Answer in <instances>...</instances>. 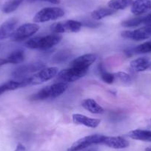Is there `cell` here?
<instances>
[{"instance_id":"f1b7e54d","label":"cell","mask_w":151,"mask_h":151,"mask_svg":"<svg viewBox=\"0 0 151 151\" xmlns=\"http://www.w3.org/2000/svg\"><path fill=\"white\" fill-rule=\"evenodd\" d=\"M25 150H26L25 147L21 143H19L18 145H17V147H16V150H15V151H25Z\"/></svg>"},{"instance_id":"3957f363","label":"cell","mask_w":151,"mask_h":151,"mask_svg":"<svg viewBox=\"0 0 151 151\" xmlns=\"http://www.w3.org/2000/svg\"><path fill=\"white\" fill-rule=\"evenodd\" d=\"M59 68L56 67H50V68H45L41 70L38 71L34 75L30 77L24 78L22 79L23 87L30 86V85H37L47 82L53 79L55 76L57 75Z\"/></svg>"},{"instance_id":"7402d4cb","label":"cell","mask_w":151,"mask_h":151,"mask_svg":"<svg viewBox=\"0 0 151 151\" xmlns=\"http://www.w3.org/2000/svg\"><path fill=\"white\" fill-rule=\"evenodd\" d=\"M116 13V11L110 8H99V9L95 10V11L91 12V17L94 20H100L102 19L105 18V17L111 16Z\"/></svg>"},{"instance_id":"836d02e7","label":"cell","mask_w":151,"mask_h":151,"mask_svg":"<svg viewBox=\"0 0 151 151\" xmlns=\"http://www.w3.org/2000/svg\"><path fill=\"white\" fill-rule=\"evenodd\" d=\"M150 68L151 69V62H150Z\"/></svg>"},{"instance_id":"1f68e13d","label":"cell","mask_w":151,"mask_h":151,"mask_svg":"<svg viewBox=\"0 0 151 151\" xmlns=\"http://www.w3.org/2000/svg\"><path fill=\"white\" fill-rule=\"evenodd\" d=\"M88 151H97L96 149H92V150H90Z\"/></svg>"},{"instance_id":"44dd1931","label":"cell","mask_w":151,"mask_h":151,"mask_svg":"<svg viewBox=\"0 0 151 151\" xmlns=\"http://www.w3.org/2000/svg\"><path fill=\"white\" fill-rule=\"evenodd\" d=\"M24 88L22 82L21 81H9L0 85V96L7 91H15L19 88Z\"/></svg>"},{"instance_id":"277c9868","label":"cell","mask_w":151,"mask_h":151,"mask_svg":"<svg viewBox=\"0 0 151 151\" xmlns=\"http://www.w3.org/2000/svg\"><path fill=\"white\" fill-rule=\"evenodd\" d=\"M65 11L58 7H47L40 10L33 17V22L36 23H43L48 21L56 20L64 17Z\"/></svg>"},{"instance_id":"9c48e42d","label":"cell","mask_w":151,"mask_h":151,"mask_svg":"<svg viewBox=\"0 0 151 151\" xmlns=\"http://www.w3.org/2000/svg\"><path fill=\"white\" fill-rule=\"evenodd\" d=\"M122 36L134 41L147 40L151 37V26H145L136 30H124L122 32Z\"/></svg>"},{"instance_id":"8fae6325","label":"cell","mask_w":151,"mask_h":151,"mask_svg":"<svg viewBox=\"0 0 151 151\" xmlns=\"http://www.w3.org/2000/svg\"><path fill=\"white\" fill-rule=\"evenodd\" d=\"M18 20L16 18H11L5 21L0 25V41L11 38L17 29Z\"/></svg>"},{"instance_id":"4dcf8cb0","label":"cell","mask_w":151,"mask_h":151,"mask_svg":"<svg viewBox=\"0 0 151 151\" xmlns=\"http://www.w3.org/2000/svg\"><path fill=\"white\" fill-rule=\"evenodd\" d=\"M146 151H151V147H149L146 148V150H145Z\"/></svg>"},{"instance_id":"7a4b0ae2","label":"cell","mask_w":151,"mask_h":151,"mask_svg":"<svg viewBox=\"0 0 151 151\" xmlns=\"http://www.w3.org/2000/svg\"><path fill=\"white\" fill-rule=\"evenodd\" d=\"M62 36L59 33H54L43 36H37L27 40L26 47L30 49L48 50L60 42Z\"/></svg>"},{"instance_id":"6da1fadb","label":"cell","mask_w":151,"mask_h":151,"mask_svg":"<svg viewBox=\"0 0 151 151\" xmlns=\"http://www.w3.org/2000/svg\"><path fill=\"white\" fill-rule=\"evenodd\" d=\"M68 88V83L62 82H56L50 85L45 87L42 89L38 91L35 94H33L30 97L32 101L39 100L53 99L62 94H63Z\"/></svg>"},{"instance_id":"52a82bcc","label":"cell","mask_w":151,"mask_h":151,"mask_svg":"<svg viewBox=\"0 0 151 151\" xmlns=\"http://www.w3.org/2000/svg\"><path fill=\"white\" fill-rule=\"evenodd\" d=\"M82 23L76 20H65L54 23L50 26V30L54 33H76L81 30Z\"/></svg>"},{"instance_id":"ba28073f","label":"cell","mask_w":151,"mask_h":151,"mask_svg":"<svg viewBox=\"0 0 151 151\" xmlns=\"http://www.w3.org/2000/svg\"><path fill=\"white\" fill-rule=\"evenodd\" d=\"M104 136L103 135L94 134L91 136H85L79 140L76 141L69 148L68 151H79L85 149L89 146L96 144H101Z\"/></svg>"},{"instance_id":"4316f807","label":"cell","mask_w":151,"mask_h":151,"mask_svg":"<svg viewBox=\"0 0 151 151\" xmlns=\"http://www.w3.org/2000/svg\"><path fill=\"white\" fill-rule=\"evenodd\" d=\"M114 75H115L116 79H119V80L124 82V83L129 84L132 81L130 76L125 72H118L116 73H114Z\"/></svg>"},{"instance_id":"d4e9b609","label":"cell","mask_w":151,"mask_h":151,"mask_svg":"<svg viewBox=\"0 0 151 151\" xmlns=\"http://www.w3.org/2000/svg\"><path fill=\"white\" fill-rule=\"evenodd\" d=\"M144 17H137L122 22V25L124 27H135L143 24Z\"/></svg>"},{"instance_id":"4fadbf2b","label":"cell","mask_w":151,"mask_h":151,"mask_svg":"<svg viewBox=\"0 0 151 151\" xmlns=\"http://www.w3.org/2000/svg\"><path fill=\"white\" fill-rule=\"evenodd\" d=\"M101 144L113 149H124L129 146V142L121 136H104Z\"/></svg>"},{"instance_id":"d6986e66","label":"cell","mask_w":151,"mask_h":151,"mask_svg":"<svg viewBox=\"0 0 151 151\" xmlns=\"http://www.w3.org/2000/svg\"><path fill=\"white\" fill-rule=\"evenodd\" d=\"M128 136L135 140L151 142V130H140V129L131 130L129 132Z\"/></svg>"},{"instance_id":"ac0fdd59","label":"cell","mask_w":151,"mask_h":151,"mask_svg":"<svg viewBox=\"0 0 151 151\" xmlns=\"http://www.w3.org/2000/svg\"><path fill=\"white\" fill-rule=\"evenodd\" d=\"M150 62L147 58L141 57L134 59L130 64V68L135 72H142L150 68Z\"/></svg>"},{"instance_id":"8992f818","label":"cell","mask_w":151,"mask_h":151,"mask_svg":"<svg viewBox=\"0 0 151 151\" xmlns=\"http://www.w3.org/2000/svg\"><path fill=\"white\" fill-rule=\"evenodd\" d=\"M39 30L40 26L36 23H26L16 29L11 36V40L13 42H21L27 40L30 36L37 33Z\"/></svg>"},{"instance_id":"cb8c5ba5","label":"cell","mask_w":151,"mask_h":151,"mask_svg":"<svg viewBox=\"0 0 151 151\" xmlns=\"http://www.w3.org/2000/svg\"><path fill=\"white\" fill-rule=\"evenodd\" d=\"M99 70L101 79H102L104 82L110 85V84H113V82L115 81V75L113 73H110L106 71L102 65H100L99 66Z\"/></svg>"},{"instance_id":"e0dca14e","label":"cell","mask_w":151,"mask_h":151,"mask_svg":"<svg viewBox=\"0 0 151 151\" xmlns=\"http://www.w3.org/2000/svg\"><path fill=\"white\" fill-rule=\"evenodd\" d=\"M82 106L85 110L89 111L90 113H93V114H101L104 112L103 107L93 99H84L82 101Z\"/></svg>"},{"instance_id":"2e32d148","label":"cell","mask_w":151,"mask_h":151,"mask_svg":"<svg viewBox=\"0 0 151 151\" xmlns=\"http://www.w3.org/2000/svg\"><path fill=\"white\" fill-rule=\"evenodd\" d=\"M24 53L22 50H17L11 52L6 58L0 59V66L8 65V64H13V65H17V64L22 63L24 61Z\"/></svg>"},{"instance_id":"5b68a950","label":"cell","mask_w":151,"mask_h":151,"mask_svg":"<svg viewBox=\"0 0 151 151\" xmlns=\"http://www.w3.org/2000/svg\"><path fill=\"white\" fill-rule=\"evenodd\" d=\"M88 68H79L70 67V68L62 70L58 73L56 76V80L59 82H73L84 77L88 73Z\"/></svg>"},{"instance_id":"ffe728a7","label":"cell","mask_w":151,"mask_h":151,"mask_svg":"<svg viewBox=\"0 0 151 151\" xmlns=\"http://www.w3.org/2000/svg\"><path fill=\"white\" fill-rule=\"evenodd\" d=\"M133 0H110L107 4L108 8L114 11L124 10L133 4Z\"/></svg>"},{"instance_id":"484cf974","label":"cell","mask_w":151,"mask_h":151,"mask_svg":"<svg viewBox=\"0 0 151 151\" xmlns=\"http://www.w3.org/2000/svg\"><path fill=\"white\" fill-rule=\"evenodd\" d=\"M134 51L138 53H151V41L146 42L143 44L139 45L134 49Z\"/></svg>"},{"instance_id":"30bf717a","label":"cell","mask_w":151,"mask_h":151,"mask_svg":"<svg viewBox=\"0 0 151 151\" xmlns=\"http://www.w3.org/2000/svg\"><path fill=\"white\" fill-rule=\"evenodd\" d=\"M45 68H46L45 64L42 62L26 64V65H22L16 68L12 72V76L15 78H20L27 75V74L38 72V71L41 70L42 69H44Z\"/></svg>"},{"instance_id":"7c38bea8","label":"cell","mask_w":151,"mask_h":151,"mask_svg":"<svg viewBox=\"0 0 151 151\" xmlns=\"http://www.w3.org/2000/svg\"><path fill=\"white\" fill-rule=\"evenodd\" d=\"M97 59V56L93 53L82 55L79 57L74 59L70 62V67L79 68H89L92 64H93Z\"/></svg>"},{"instance_id":"9a60e30c","label":"cell","mask_w":151,"mask_h":151,"mask_svg":"<svg viewBox=\"0 0 151 151\" xmlns=\"http://www.w3.org/2000/svg\"><path fill=\"white\" fill-rule=\"evenodd\" d=\"M151 10V0H135L131 5V12L135 16H141Z\"/></svg>"},{"instance_id":"d6a6232c","label":"cell","mask_w":151,"mask_h":151,"mask_svg":"<svg viewBox=\"0 0 151 151\" xmlns=\"http://www.w3.org/2000/svg\"><path fill=\"white\" fill-rule=\"evenodd\" d=\"M150 126H151V119H150Z\"/></svg>"},{"instance_id":"f546056e","label":"cell","mask_w":151,"mask_h":151,"mask_svg":"<svg viewBox=\"0 0 151 151\" xmlns=\"http://www.w3.org/2000/svg\"><path fill=\"white\" fill-rule=\"evenodd\" d=\"M42 1H45V2H48L52 4H59L60 3V0H42Z\"/></svg>"},{"instance_id":"83f0119b","label":"cell","mask_w":151,"mask_h":151,"mask_svg":"<svg viewBox=\"0 0 151 151\" xmlns=\"http://www.w3.org/2000/svg\"><path fill=\"white\" fill-rule=\"evenodd\" d=\"M143 24H145V26H151V14L144 17Z\"/></svg>"},{"instance_id":"5bb4252c","label":"cell","mask_w":151,"mask_h":151,"mask_svg":"<svg viewBox=\"0 0 151 151\" xmlns=\"http://www.w3.org/2000/svg\"><path fill=\"white\" fill-rule=\"evenodd\" d=\"M73 122L75 124H79V125H84L85 127H91V128H96L98 127L101 123V120L98 119H93L86 116L82 114L76 113L72 116Z\"/></svg>"},{"instance_id":"603a6c76","label":"cell","mask_w":151,"mask_h":151,"mask_svg":"<svg viewBox=\"0 0 151 151\" xmlns=\"http://www.w3.org/2000/svg\"><path fill=\"white\" fill-rule=\"evenodd\" d=\"M23 0H8L2 7V11L4 14H11L19 8Z\"/></svg>"}]
</instances>
